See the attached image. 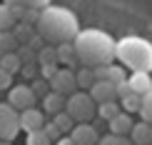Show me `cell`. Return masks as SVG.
Instances as JSON below:
<instances>
[{"mask_svg":"<svg viewBox=\"0 0 152 145\" xmlns=\"http://www.w3.org/2000/svg\"><path fill=\"white\" fill-rule=\"evenodd\" d=\"M42 125H45V113L37 110V108H30V110H23L20 113V130L23 133H37V130H42Z\"/></svg>","mask_w":152,"mask_h":145,"instance_id":"8","label":"cell"},{"mask_svg":"<svg viewBox=\"0 0 152 145\" xmlns=\"http://www.w3.org/2000/svg\"><path fill=\"white\" fill-rule=\"evenodd\" d=\"M115 58L132 73H152V43L140 35L115 40Z\"/></svg>","mask_w":152,"mask_h":145,"instance_id":"3","label":"cell"},{"mask_svg":"<svg viewBox=\"0 0 152 145\" xmlns=\"http://www.w3.org/2000/svg\"><path fill=\"white\" fill-rule=\"evenodd\" d=\"M122 103H120V108H122V113H140V108H142V98L140 95H135V93H127L125 98H120Z\"/></svg>","mask_w":152,"mask_h":145,"instance_id":"19","label":"cell"},{"mask_svg":"<svg viewBox=\"0 0 152 145\" xmlns=\"http://www.w3.org/2000/svg\"><path fill=\"white\" fill-rule=\"evenodd\" d=\"M53 125L60 130L62 135H70V133H72V128H75L72 118L67 115V113H60V115H55V118H53Z\"/></svg>","mask_w":152,"mask_h":145,"instance_id":"20","label":"cell"},{"mask_svg":"<svg viewBox=\"0 0 152 145\" xmlns=\"http://www.w3.org/2000/svg\"><path fill=\"white\" fill-rule=\"evenodd\" d=\"M87 95L95 100V105H102V103H112V100H117V90H115V85H112V83L100 80V83H95L90 88Z\"/></svg>","mask_w":152,"mask_h":145,"instance_id":"10","label":"cell"},{"mask_svg":"<svg viewBox=\"0 0 152 145\" xmlns=\"http://www.w3.org/2000/svg\"><path fill=\"white\" fill-rule=\"evenodd\" d=\"M42 133L48 135V140H50V143H58L60 138H62V133H60L58 128H55L53 123H45V125H42Z\"/></svg>","mask_w":152,"mask_h":145,"instance_id":"30","label":"cell"},{"mask_svg":"<svg viewBox=\"0 0 152 145\" xmlns=\"http://www.w3.org/2000/svg\"><path fill=\"white\" fill-rule=\"evenodd\" d=\"M125 68L122 65H110L107 68V83H112V85H120V83H125Z\"/></svg>","mask_w":152,"mask_h":145,"instance_id":"23","label":"cell"},{"mask_svg":"<svg viewBox=\"0 0 152 145\" xmlns=\"http://www.w3.org/2000/svg\"><path fill=\"white\" fill-rule=\"evenodd\" d=\"M115 90H117V98H125L130 93V85H127V80L125 83H120V85H115Z\"/></svg>","mask_w":152,"mask_h":145,"instance_id":"33","label":"cell"},{"mask_svg":"<svg viewBox=\"0 0 152 145\" xmlns=\"http://www.w3.org/2000/svg\"><path fill=\"white\" fill-rule=\"evenodd\" d=\"M55 53H58V63H70V60H75L72 45H58V48H55Z\"/></svg>","mask_w":152,"mask_h":145,"instance_id":"27","label":"cell"},{"mask_svg":"<svg viewBox=\"0 0 152 145\" xmlns=\"http://www.w3.org/2000/svg\"><path fill=\"white\" fill-rule=\"evenodd\" d=\"M15 15H12L10 5L0 3V33H12V28H15Z\"/></svg>","mask_w":152,"mask_h":145,"instance_id":"17","label":"cell"},{"mask_svg":"<svg viewBox=\"0 0 152 145\" xmlns=\"http://www.w3.org/2000/svg\"><path fill=\"white\" fill-rule=\"evenodd\" d=\"M97 113H100V118H105V120L110 123L112 118H117L120 113H122V108H120L117 100H112V103H102V105L97 108Z\"/></svg>","mask_w":152,"mask_h":145,"instance_id":"21","label":"cell"},{"mask_svg":"<svg viewBox=\"0 0 152 145\" xmlns=\"http://www.w3.org/2000/svg\"><path fill=\"white\" fill-rule=\"evenodd\" d=\"M15 48H18L15 35H12V33H0V58H3V55L15 53Z\"/></svg>","mask_w":152,"mask_h":145,"instance_id":"22","label":"cell"},{"mask_svg":"<svg viewBox=\"0 0 152 145\" xmlns=\"http://www.w3.org/2000/svg\"><path fill=\"white\" fill-rule=\"evenodd\" d=\"M20 133V113L8 103H0V143H12Z\"/></svg>","mask_w":152,"mask_h":145,"instance_id":"5","label":"cell"},{"mask_svg":"<svg viewBox=\"0 0 152 145\" xmlns=\"http://www.w3.org/2000/svg\"><path fill=\"white\" fill-rule=\"evenodd\" d=\"M5 5H10V8H23V10H37L40 13L42 8H48L50 0H3Z\"/></svg>","mask_w":152,"mask_h":145,"instance_id":"16","label":"cell"},{"mask_svg":"<svg viewBox=\"0 0 152 145\" xmlns=\"http://www.w3.org/2000/svg\"><path fill=\"white\" fill-rule=\"evenodd\" d=\"M97 145H132L130 138H120V135H105L102 140H97Z\"/></svg>","mask_w":152,"mask_h":145,"instance_id":"28","label":"cell"},{"mask_svg":"<svg viewBox=\"0 0 152 145\" xmlns=\"http://www.w3.org/2000/svg\"><path fill=\"white\" fill-rule=\"evenodd\" d=\"M35 30L42 40L53 43V45H70L80 33V23L72 10L62 8V5H48L37 13Z\"/></svg>","mask_w":152,"mask_h":145,"instance_id":"2","label":"cell"},{"mask_svg":"<svg viewBox=\"0 0 152 145\" xmlns=\"http://www.w3.org/2000/svg\"><path fill=\"white\" fill-rule=\"evenodd\" d=\"M40 65H58V53H55V48H42L40 50Z\"/></svg>","mask_w":152,"mask_h":145,"instance_id":"25","label":"cell"},{"mask_svg":"<svg viewBox=\"0 0 152 145\" xmlns=\"http://www.w3.org/2000/svg\"><path fill=\"white\" fill-rule=\"evenodd\" d=\"M70 140L75 145H97L100 135H97V130H95L90 123H80V125H75V128H72Z\"/></svg>","mask_w":152,"mask_h":145,"instance_id":"9","label":"cell"},{"mask_svg":"<svg viewBox=\"0 0 152 145\" xmlns=\"http://www.w3.org/2000/svg\"><path fill=\"white\" fill-rule=\"evenodd\" d=\"M65 113L72 118V123H87V120H92V115L97 110H95V100L87 95V93H82L77 90L75 95H70L65 100Z\"/></svg>","mask_w":152,"mask_h":145,"instance_id":"4","label":"cell"},{"mask_svg":"<svg viewBox=\"0 0 152 145\" xmlns=\"http://www.w3.org/2000/svg\"><path fill=\"white\" fill-rule=\"evenodd\" d=\"M0 68H3L8 75H15V73L23 70V60H20V55H18V53L3 55V58H0Z\"/></svg>","mask_w":152,"mask_h":145,"instance_id":"15","label":"cell"},{"mask_svg":"<svg viewBox=\"0 0 152 145\" xmlns=\"http://www.w3.org/2000/svg\"><path fill=\"white\" fill-rule=\"evenodd\" d=\"M70 45H72L75 63H80L82 68H90V70H95V68H107L115 60V40L107 33L97 30V28L80 30L77 38H75Z\"/></svg>","mask_w":152,"mask_h":145,"instance_id":"1","label":"cell"},{"mask_svg":"<svg viewBox=\"0 0 152 145\" xmlns=\"http://www.w3.org/2000/svg\"><path fill=\"white\" fill-rule=\"evenodd\" d=\"M127 85H130V93L145 98L152 90V78H150V73H132L127 78Z\"/></svg>","mask_w":152,"mask_h":145,"instance_id":"11","label":"cell"},{"mask_svg":"<svg viewBox=\"0 0 152 145\" xmlns=\"http://www.w3.org/2000/svg\"><path fill=\"white\" fill-rule=\"evenodd\" d=\"M50 90L58 93L62 98H70L77 93V80H75V73L67 70V68H60L58 73H55V78L50 80Z\"/></svg>","mask_w":152,"mask_h":145,"instance_id":"7","label":"cell"},{"mask_svg":"<svg viewBox=\"0 0 152 145\" xmlns=\"http://www.w3.org/2000/svg\"><path fill=\"white\" fill-rule=\"evenodd\" d=\"M0 145H10V143H0Z\"/></svg>","mask_w":152,"mask_h":145,"instance_id":"35","label":"cell"},{"mask_svg":"<svg viewBox=\"0 0 152 145\" xmlns=\"http://www.w3.org/2000/svg\"><path fill=\"white\" fill-rule=\"evenodd\" d=\"M58 70H60L58 65H40V75H42V80H48V83L55 78V73H58Z\"/></svg>","mask_w":152,"mask_h":145,"instance_id":"31","label":"cell"},{"mask_svg":"<svg viewBox=\"0 0 152 145\" xmlns=\"http://www.w3.org/2000/svg\"><path fill=\"white\" fill-rule=\"evenodd\" d=\"M35 100L37 98L33 95L30 85H12L10 90H8V105H10L12 110H18V113L35 108Z\"/></svg>","mask_w":152,"mask_h":145,"instance_id":"6","label":"cell"},{"mask_svg":"<svg viewBox=\"0 0 152 145\" xmlns=\"http://www.w3.org/2000/svg\"><path fill=\"white\" fill-rule=\"evenodd\" d=\"M140 115H142V123L152 125V90L142 98V108H140Z\"/></svg>","mask_w":152,"mask_h":145,"instance_id":"24","label":"cell"},{"mask_svg":"<svg viewBox=\"0 0 152 145\" xmlns=\"http://www.w3.org/2000/svg\"><path fill=\"white\" fill-rule=\"evenodd\" d=\"M30 90H33V95H35V98H45L48 93H50V83L40 78V80H35V83L30 85Z\"/></svg>","mask_w":152,"mask_h":145,"instance_id":"26","label":"cell"},{"mask_svg":"<svg viewBox=\"0 0 152 145\" xmlns=\"http://www.w3.org/2000/svg\"><path fill=\"white\" fill-rule=\"evenodd\" d=\"M75 80H77V90L82 88V93H90V88L95 85V75H92V70L90 68H80L77 73H75Z\"/></svg>","mask_w":152,"mask_h":145,"instance_id":"18","label":"cell"},{"mask_svg":"<svg viewBox=\"0 0 152 145\" xmlns=\"http://www.w3.org/2000/svg\"><path fill=\"white\" fill-rule=\"evenodd\" d=\"M10 88H12V75H8L0 68V90H10Z\"/></svg>","mask_w":152,"mask_h":145,"instance_id":"32","label":"cell"},{"mask_svg":"<svg viewBox=\"0 0 152 145\" xmlns=\"http://www.w3.org/2000/svg\"><path fill=\"white\" fill-rule=\"evenodd\" d=\"M28 145H53L48 140V135L42 133V130H37V133H30L28 135Z\"/></svg>","mask_w":152,"mask_h":145,"instance_id":"29","label":"cell"},{"mask_svg":"<svg viewBox=\"0 0 152 145\" xmlns=\"http://www.w3.org/2000/svg\"><path fill=\"white\" fill-rule=\"evenodd\" d=\"M53 145H75V143L70 140V135H62L60 140H58V143H53Z\"/></svg>","mask_w":152,"mask_h":145,"instance_id":"34","label":"cell"},{"mask_svg":"<svg viewBox=\"0 0 152 145\" xmlns=\"http://www.w3.org/2000/svg\"><path fill=\"white\" fill-rule=\"evenodd\" d=\"M65 100L67 98H62V95H58V93H53L50 90L45 98H42V113L45 115H60V113H65Z\"/></svg>","mask_w":152,"mask_h":145,"instance_id":"12","label":"cell"},{"mask_svg":"<svg viewBox=\"0 0 152 145\" xmlns=\"http://www.w3.org/2000/svg\"><path fill=\"white\" fill-rule=\"evenodd\" d=\"M132 118L127 115V113H120L117 118H112L110 120V135H120V138H127L132 133Z\"/></svg>","mask_w":152,"mask_h":145,"instance_id":"13","label":"cell"},{"mask_svg":"<svg viewBox=\"0 0 152 145\" xmlns=\"http://www.w3.org/2000/svg\"><path fill=\"white\" fill-rule=\"evenodd\" d=\"M130 140H132V145H152V125L142 123V120L137 125H132Z\"/></svg>","mask_w":152,"mask_h":145,"instance_id":"14","label":"cell"}]
</instances>
